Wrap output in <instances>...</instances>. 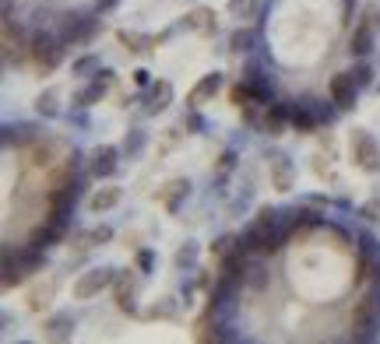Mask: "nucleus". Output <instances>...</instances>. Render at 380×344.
<instances>
[{
    "mask_svg": "<svg viewBox=\"0 0 380 344\" xmlns=\"http://www.w3.org/2000/svg\"><path fill=\"white\" fill-rule=\"evenodd\" d=\"M243 249H247V253H265V257H271L275 249H278V218H275L271 207H260L257 211L254 225L243 236Z\"/></svg>",
    "mask_w": 380,
    "mask_h": 344,
    "instance_id": "1",
    "label": "nucleus"
},
{
    "mask_svg": "<svg viewBox=\"0 0 380 344\" xmlns=\"http://www.w3.org/2000/svg\"><path fill=\"white\" fill-rule=\"evenodd\" d=\"M377 323H380V288L366 292V295L353 306V334H356L359 341H366V337H373Z\"/></svg>",
    "mask_w": 380,
    "mask_h": 344,
    "instance_id": "2",
    "label": "nucleus"
},
{
    "mask_svg": "<svg viewBox=\"0 0 380 344\" xmlns=\"http://www.w3.org/2000/svg\"><path fill=\"white\" fill-rule=\"evenodd\" d=\"M348 151H353V162L363 172H380V148L366 130H353L348 134Z\"/></svg>",
    "mask_w": 380,
    "mask_h": 344,
    "instance_id": "3",
    "label": "nucleus"
},
{
    "mask_svg": "<svg viewBox=\"0 0 380 344\" xmlns=\"http://www.w3.org/2000/svg\"><path fill=\"white\" fill-rule=\"evenodd\" d=\"M109 285H116V271H109V267H92V271H85L78 281H74V299L78 302H85V299H96L102 288H109Z\"/></svg>",
    "mask_w": 380,
    "mask_h": 344,
    "instance_id": "4",
    "label": "nucleus"
},
{
    "mask_svg": "<svg viewBox=\"0 0 380 344\" xmlns=\"http://www.w3.org/2000/svg\"><path fill=\"white\" fill-rule=\"evenodd\" d=\"M4 60L8 67L21 64V60H32V43L25 39L21 28H14V18H4Z\"/></svg>",
    "mask_w": 380,
    "mask_h": 344,
    "instance_id": "5",
    "label": "nucleus"
},
{
    "mask_svg": "<svg viewBox=\"0 0 380 344\" xmlns=\"http://www.w3.org/2000/svg\"><path fill=\"white\" fill-rule=\"evenodd\" d=\"M32 64H36L43 74H49L56 64H60V46H56V39H53V36L39 32V36L32 39Z\"/></svg>",
    "mask_w": 380,
    "mask_h": 344,
    "instance_id": "6",
    "label": "nucleus"
},
{
    "mask_svg": "<svg viewBox=\"0 0 380 344\" xmlns=\"http://www.w3.org/2000/svg\"><path fill=\"white\" fill-rule=\"evenodd\" d=\"M356 91H359V84H356L353 74H335L331 78V102L338 109H353L356 106Z\"/></svg>",
    "mask_w": 380,
    "mask_h": 344,
    "instance_id": "7",
    "label": "nucleus"
},
{
    "mask_svg": "<svg viewBox=\"0 0 380 344\" xmlns=\"http://www.w3.org/2000/svg\"><path fill=\"white\" fill-rule=\"evenodd\" d=\"M56 154H60V141H53V137H39L32 148H28V165L32 169H53L56 165Z\"/></svg>",
    "mask_w": 380,
    "mask_h": 344,
    "instance_id": "8",
    "label": "nucleus"
},
{
    "mask_svg": "<svg viewBox=\"0 0 380 344\" xmlns=\"http://www.w3.org/2000/svg\"><path fill=\"white\" fill-rule=\"evenodd\" d=\"M190 197V179H169L162 190H159V204L166 207V211H172L177 214L180 211V204Z\"/></svg>",
    "mask_w": 380,
    "mask_h": 344,
    "instance_id": "9",
    "label": "nucleus"
},
{
    "mask_svg": "<svg viewBox=\"0 0 380 344\" xmlns=\"http://www.w3.org/2000/svg\"><path fill=\"white\" fill-rule=\"evenodd\" d=\"M67 232V222H53V218H46V222H39L32 229V236H28V246H53V242H60Z\"/></svg>",
    "mask_w": 380,
    "mask_h": 344,
    "instance_id": "10",
    "label": "nucleus"
},
{
    "mask_svg": "<svg viewBox=\"0 0 380 344\" xmlns=\"http://www.w3.org/2000/svg\"><path fill=\"white\" fill-rule=\"evenodd\" d=\"M113 78H116L113 71H99V74L92 78V84H89V88L78 91V99H74V102H78V106H92V102H99V99L106 95V91L113 88Z\"/></svg>",
    "mask_w": 380,
    "mask_h": 344,
    "instance_id": "11",
    "label": "nucleus"
},
{
    "mask_svg": "<svg viewBox=\"0 0 380 344\" xmlns=\"http://www.w3.org/2000/svg\"><path fill=\"white\" fill-rule=\"evenodd\" d=\"M292 183H296V169H292V162L285 159V154H275L271 159V186L278 194H289Z\"/></svg>",
    "mask_w": 380,
    "mask_h": 344,
    "instance_id": "12",
    "label": "nucleus"
},
{
    "mask_svg": "<svg viewBox=\"0 0 380 344\" xmlns=\"http://www.w3.org/2000/svg\"><path fill=\"white\" fill-rule=\"evenodd\" d=\"M373 32H377V25H373V14H366L359 25H356V32H353V56H366L373 49Z\"/></svg>",
    "mask_w": 380,
    "mask_h": 344,
    "instance_id": "13",
    "label": "nucleus"
},
{
    "mask_svg": "<svg viewBox=\"0 0 380 344\" xmlns=\"http://www.w3.org/2000/svg\"><path fill=\"white\" fill-rule=\"evenodd\" d=\"M116 151L113 144H102V148H96L92 151V176H99V179H106V176H113L116 172Z\"/></svg>",
    "mask_w": 380,
    "mask_h": 344,
    "instance_id": "14",
    "label": "nucleus"
},
{
    "mask_svg": "<svg viewBox=\"0 0 380 344\" xmlns=\"http://www.w3.org/2000/svg\"><path fill=\"white\" fill-rule=\"evenodd\" d=\"M222 88V74H204L194 88H190V95H187V102L190 106H201V102H208V99H215V91Z\"/></svg>",
    "mask_w": 380,
    "mask_h": 344,
    "instance_id": "15",
    "label": "nucleus"
},
{
    "mask_svg": "<svg viewBox=\"0 0 380 344\" xmlns=\"http://www.w3.org/2000/svg\"><path fill=\"white\" fill-rule=\"evenodd\" d=\"M43 334H46L49 341H67V337L74 334V317H71V312H56V317H49V320L43 323Z\"/></svg>",
    "mask_w": 380,
    "mask_h": 344,
    "instance_id": "16",
    "label": "nucleus"
},
{
    "mask_svg": "<svg viewBox=\"0 0 380 344\" xmlns=\"http://www.w3.org/2000/svg\"><path fill=\"white\" fill-rule=\"evenodd\" d=\"M187 25L194 28L197 36H212L215 28H219V18H215L212 8H194V11L187 14Z\"/></svg>",
    "mask_w": 380,
    "mask_h": 344,
    "instance_id": "17",
    "label": "nucleus"
},
{
    "mask_svg": "<svg viewBox=\"0 0 380 344\" xmlns=\"http://www.w3.org/2000/svg\"><path fill=\"white\" fill-rule=\"evenodd\" d=\"M92 32H96L92 18H67L64 21V43H85Z\"/></svg>",
    "mask_w": 380,
    "mask_h": 344,
    "instance_id": "18",
    "label": "nucleus"
},
{
    "mask_svg": "<svg viewBox=\"0 0 380 344\" xmlns=\"http://www.w3.org/2000/svg\"><path fill=\"white\" fill-rule=\"evenodd\" d=\"M120 197H124L120 186H102V190H96V194H92L89 207H92V214H102V211H109V207L120 204Z\"/></svg>",
    "mask_w": 380,
    "mask_h": 344,
    "instance_id": "19",
    "label": "nucleus"
},
{
    "mask_svg": "<svg viewBox=\"0 0 380 344\" xmlns=\"http://www.w3.org/2000/svg\"><path fill=\"white\" fill-rule=\"evenodd\" d=\"M289 123V106H265V116H260V127H265L271 137L282 134V127Z\"/></svg>",
    "mask_w": 380,
    "mask_h": 344,
    "instance_id": "20",
    "label": "nucleus"
},
{
    "mask_svg": "<svg viewBox=\"0 0 380 344\" xmlns=\"http://www.w3.org/2000/svg\"><path fill=\"white\" fill-rule=\"evenodd\" d=\"M289 123L296 127L300 134H310L317 127V113L310 106H289Z\"/></svg>",
    "mask_w": 380,
    "mask_h": 344,
    "instance_id": "21",
    "label": "nucleus"
},
{
    "mask_svg": "<svg viewBox=\"0 0 380 344\" xmlns=\"http://www.w3.org/2000/svg\"><path fill=\"white\" fill-rule=\"evenodd\" d=\"M116 39H120V46H127L131 53H152L155 49V39L152 36H141V32H116Z\"/></svg>",
    "mask_w": 380,
    "mask_h": 344,
    "instance_id": "22",
    "label": "nucleus"
},
{
    "mask_svg": "<svg viewBox=\"0 0 380 344\" xmlns=\"http://www.w3.org/2000/svg\"><path fill=\"white\" fill-rule=\"evenodd\" d=\"M169 102H172V84H169V81H159V84H152V95H148L144 113H162Z\"/></svg>",
    "mask_w": 380,
    "mask_h": 344,
    "instance_id": "23",
    "label": "nucleus"
},
{
    "mask_svg": "<svg viewBox=\"0 0 380 344\" xmlns=\"http://www.w3.org/2000/svg\"><path fill=\"white\" fill-rule=\"evenodd\" d=\"M134 281L127 277V274H120V277H116V306H120L124 312H131L134 309Z\"/></svg>",
    "mask_w": 380,
    "mask_h": 344,
    "instance_id": "24",
    "label": "nucleus"
},
{
    "mask_svg": "<svg viewBox=\"0 0 380 344\" xmlns=\"http://www.w3.org/2000/svg\"><path fill=\"white\" fill-rule=\"evenodd\" d=\"M56 99H60V91L49 88V91H43V95L36 99V109H39L43 116H56V113H60V109H56Z\"/></svg>",
    "mask_w": 380,
    "mask_h": 344,
    "instance_id": "25",
    "label": "nucleus"
},
{
    "mask_svg": "<svg viewBox=\"0 0 380 344\" xmlns=\"http://www.w3.org/2000/svg\"><path fill=\"white\" fill-rule=\"evenodd\" d=\"M8 134H11V137H8V144H36V141H39L32 127H11Z\"/></svg>",
    "mask_w": 380,
    "mask_h": 344,
    "instance_id": "26",
    "label": "nucleus"
},
{
    "mask_svg": "<svg viewBox=\"0 0 380 344\" xmlns=\"http://www.w3.org/2000/svg\"><path fill=\"white\" fill-rule=\"evenodd\" d=\"M247 285H250V288H257V292L268 285V274H265V267H260V264H254V267L247 271Z\"/></svg>",
    "mask_w": 380,
    "mask_h": 344,
    "instance_id": "27",
    "label": "nucleus"
},
{
    "mask_svg": "<svg viewBox=\"0 0 380 344\" xmlns=\"http://www.w3.org/2000/svg\"><path fill=\"white\" fill-rule=\"evenodd\" d=\"M74 74H78V78L99 74V60H96V56H85V60H78V64H74Z\"/></svg>",
    "mask_w": 380,
    "mask_h": 344,
    "instance_id": "28",
    "label": "nucleus"
},
{
    "mask_svg": "<svg viewBox=\"0 0 380 344\" xmlns=\"http://www.w3.org/2000/svg\"><path fill=\"white\" fill-rule=\"evenodd\" d=\"M49 299H53V285H49V288H39V292H32V299H28V306H32L36 312H43Z\"/></svg>",
    "mask_w": 380,
    "mask_h": 344,
    "instance_id": "29",
    "label": "nucleus"
},
{
    "mask_svg": "<svg viewBox=\"0 0 380 344\" xmlns=\"http://www.w3.org/2000/svg\"><path fill=\"white\" fill-rule=\"evenodd\" d=\"M113 239V232L106 229V225H99V229H92L89 236H85V242H89V246H102V242H109Z\"/></svg>",
    "mask_w": 380,
    "mask_h": 344,
    "instance_id": "30",
    "label": "nucleus"
},
{
    "mask_svg": "<svg viewBox=\"0 0 380 344\" xmlns=\"http://www.w3.org/2000/svg\"><path fill=\"white\" fill-rule=\"evenodd\" d=\"M250 43H254V36H250V32H232V43H229V46H232V53H247V49H250Z\"/></svg>",
    "mask_w": 380,
    "mask_h": 344,
    "instance_id": "31",
    "label": "nucleus"
},
{
    "mask_svg": "<svg viewBox=\"0 0 380 344\" xmlns=\"http://www.w3.org/2000/svg\"><path fill=\"white\" fill-rule=\"evenodd\" d=\"M141 148H144V134H141V130H131L127 141H124V151H127V154H137Z\"/></svg>",
    "mask_w": 380,
    "mask_h": 344,
    "instance_id": "32",
    "label": "nucleus"
},
{
    "mask_svg": "<svg viewBox=\"0 0 380 344\" xmlns=\"http://www.w3.org/2000/svg\"><path fill=\"white\" fill-rule=\"evenodd\" d=\"M229 249H236V239H232V236H222L219 242H212V253H215V257H225Z\"/></svg>",
    "mask_w": 380,
    "mask_h": 344,
    "instance_id": "33",
    "label": "nucleus"
},
{
    "mask_svg": "<svg viewBox=\"0 0 380 344\" xmlns=\"http://www.w3.org/2000/svg\"><path fill=\"white\" fill-rule=\"evenodd\" d=\"M363 218H370V222L380 225V200H366L363 204Z\"/></svg>",
    "mask_w": 380,
    "mask_h": 344,
    "instance_id": "34",
    "label": "nucleus"
},
{
    "mask_svg": "<svg viewBox=\"0 0 380 344\" xmlns=\"http://www.w3.org/2000/svg\"><path fill=\"white\" fill-rule=\"evenodd\" d=\"M353 78H356V84H359V88H363V84H370V78H373V71H370V67H366V64H359V67H356V74H353Z\"/></svg>",
    "mask_w": 380,
    "mask_h": 344,
    "instance_id": "35",
    "label": "nucleus"
},
{
    "mask_svg": "<svg viewBox=\"0 0 380 344\" xmlns=\"http://www.w3.org/2000/svg\"><path fill=\"white\" fill-rule=\"evenodd\" d=\"M152 264H155L152 249H141V253H137V267H141V271H152Z\"/></svg>",
    "mask_w": 380,
    "mask_h": 344,
    "instance_id": "36",
    "label": "nucleus"
},
{
    "mask_svg": "<svg viewBox=\"0 0 380 344\" xmlns=\"http://www.w3.org/2000/svg\"><path fill=\"white\" fill-rule=\"evenodd\" d=\"M194 253H197V249L187 242V249H180V253H177V264L183 267V264H194Z\"/></svg>",
    "mask_w": 380,
    "mask_h": 344,
    "instance_id": "37",
    "label": "nucleus"
},
{
    "mask_svg": "<svg viewBox=\"0 0 380 344\" xmlns=\"http://www.w3.org/2000/svg\"><path fill=\"white\" fill-rule=\"evenodd\" d=\"M232 162H236V154L225 151V154H222V162H219V172H229V169H232Z\"/></svg>",
    "mask_w": 380,
    "mask_h": 344,
    "instance_id": "38",
    "label": "nucleus"
},
{
    "mask_svg": "<svg viewBox=\"0 0 380 344\" xmlns=\"http://www.w3.org/2000/svg\"><path fill=\"white\" fill-rule=\"evenodd\" d=\"M148 81H152V74H148V71H134V84H137V88H144Z\"/></svg>",
    "mask_w": 380,
    "mask_h": 344,
    "instance_id": "39",
    "label": "nucleus"
},
{
    "mask_svg": "<svg viewBox=\"0 0 380 344\" xmlns=\"http://www.w3.org/2000/svg\"><path fill=\"white\" fill-rule=\"evenodd\" d=\"M229 8H232V11H236V14H240V11H247V0H232V4H229Z\"/></svg>",
    "mask_w": 380,
    "mask_h": 344,
    "instance_id": "40",
    "label": "nucleus"
}]
</instances>
